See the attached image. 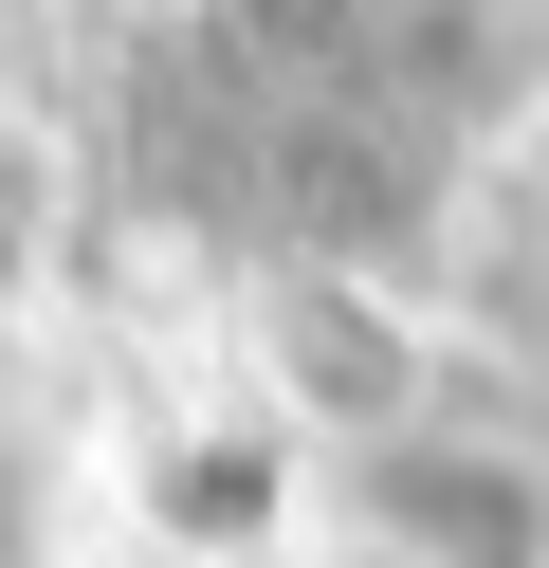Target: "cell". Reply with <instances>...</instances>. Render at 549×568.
Masks as SVG:
<instances>
[{
    "label": "cell",
    "mask_w": 549,
    "mask_h": 568,
    "mask_svg": "<svg viewBox=\"0 0 549 568\" xmlns=\"http://www.w3.org/2000/svg\"><path fill=\"white\" fill-rule=\"evenodd\" d=\"M0 568H37V495H19V440H0Z\"/></svg>",
    "instance_id": "obj_1"
}]
</instances>
